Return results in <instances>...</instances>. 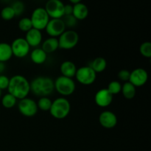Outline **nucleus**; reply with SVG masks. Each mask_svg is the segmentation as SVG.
Returning a JSON list of instances; mask_svg holds the SVG:
<instances>
[{
  "instance_id": "obj_1",
  "label": "nucleus",
  "mask_w": 151,
  "mask_h": 151,
  "mask_svg": "<svg viewBox=\"0 0 151 151\" xmlns=\"http://www.w3.org/2000/svg\"><path fill=\"white\" fill-rule=\"evenodd\" d=\"M7 90L9 94L20 100L27 97L30 92V85L29 81L24 76L16 75L10 78Z\"/></svg>"
},
{
  "instance_id": "obj_2",
  "label": "nucleus",
  "mask_w": 151,
  "mask_h": 151,
  "mask_svg": "<svg viewBox=\"0 0 151 151\" xmlns=\"http://www.w3.org/2000/svg\"><path fill=\"white\" fill-rule=\"evenodd\" d=\"M30 91L37 97H48L55 90L54 81L47 76H38L31 82Z\"/></svg>"
},
{
  "instance_id": "obj_3",
  "label": "nucleus",
  "mask_w": 151,
  "mask_h": 151,
  "mask_svg": "<svg viewBox=\"0 0 151 151\" xmlns=\"http://www.w3.org/2000/svg\"><path fill=\"white\" fill-rule=\"evenodd\" d=\"M71 111V104L69 100L63 97H60L54 100L52 103L50 113L56 119H63L67 117Z\"/></svg>"
},
{
  "instance_id": "obj_4",
  "label": "nucleus",
  "mask_w": 151,
  "mask_h": 151,
  "mask_svg": "<svg viewBox=\"0 0 151 151\" xmlns=\"http://www.w3.org/2000/svg\"><path fill=\"white\" fill-rule=\"evenodd\" d=\"M55 90L62 97H68L75 92L76 84L73 78H69L63 75L59 76L54 81Z\"/></svg>"
},
{
  "instance_id": "obj_5",
  "label": "nucleus",
  "mask_w": 151,
  "mask_h": 151,
  "mask_svg": "<svg viewBox=\"0 0 151 151\" xmlns=\"http://www.w3.org/2000/svg\"><path fill=\"white\" fill-rule=\"evenodd\" d=\"M59 48L69 50L75 48L79 41V35L74 29H66L58 38Z\"/></svg>"
},
{
  "instance_id": "obj_6",
  "label": "nucleus",
  "mask_w": 151,
  "mask_h": 151,
  "mask_svg": "<svg viewBox=\"0 0 151 151\" xmlns=\"http://www.w3.org/2000/svg\"><path fill=\"white\" fill-rule=\"evenodd\" d=\"M32 28L41 31L45 29L50 18L44 7H37L32 11L30 16Z\"/></svg>"
},
{
  "instance_id": "obj_7",
  "label": "nucleus",
  "mask_w": 151,
  "mask_h": 151,
  "mask_svg": "<svg viewBox=\"0 0 151 151\" xmlns=\"http://www.w3.org/2000/svg\"><path fill=\"white\" fill-rule=\"evenodd\" d=\"M75 78L79 83L89 86L95 82L97 73L89 66H83L77 69Z\"/></svg>"
},
{
  "instance_id": "obj_8",
  "label": "nucleus",
  "mask_w": 151,
  "mask_h": 151,
  "mask_svg": "<svg viewBox=\"0 0 151 151\" xmlns=\"http://www.w3.org/2000/svg\"><path fill=\"white\" fill-rule=\"evenodd\" d=\"M19 113L26 117H32L38 113V106L35 100L29 97L22 99L18 103Z\"/></svg>"
},
{
  "instance_id": "obj_9",
  "label": "nucleus",
  "mask_w": 151,
  "mask_h": 151,
  "mask_svg": "<svg viewBox=\"0 0 151 151\" xmlns=\"http://www.w3.org/2000/svg\"><path fill=\"white\" fill-rule=\"evenodd\" d=\"M11 46L13 56L18 58H25L30 52V47L24 38H17L13 41Z\"/></svg>"
},
{
  "instance_id": "obj_10",
  "label": "nucleus",
  "mask_w": 151,
  "mask_h": 151,
  "mask_svg": "<svg viewBox=\"0 0 151 151\" xmlns=\"http://www.w3.org/2000/svg\"><path fill=\"white\" fill-rule=\"evenodd\" d=\"M64 4L61 0H48L44 9L50 19H62Z\"/></svg>"
},
{
  "instance_id": "obj_11",
  "label": "nucleus",
  "mask_w": 151,
  "mask_h": 151,
  "mask_svg": "<svg viewBox=\"0 0 151 151\" xmlns=\"http://www.w3.org/2000/svg\"><path fill=\"white\" fill-rule=\"evenodd\" d=\"M66 29L62 19H50L45 28L46 32L50 37L58 38Z\"/></svg>"
},
{
  "instance_id": "obj_12",
  "label": "nucleus",
  "mask_w": 151,
  "mask_h": 151,
  "mask_svg": "<svg viewBox=\"0 0 151 151\" xmlns=\"http://www.w3.org/2000/svg\"><path fill=\"white\" fill-rule=\"evenodd\" d=\"M148 80V73L143 68H137L131 72L129 82L137 87L143 86Z\"/></svg>"
},
{
  "instance_id": "obj_13",
  "label": "nucleus",
  "mask_w": 151,
  "mask_h": 151,
  "mask_svg": "<svg viewBox=\"0 0 151 151\" xmlns=\"http://www.w3.org/2000/svg\"><path fill=\"white\" fill-rule=\"evenodd\" d=\"M99 122L100 125L106 129H111L117 125V116L111 111H104L99 116Z\"/></svg>"
},
{
  "instance_id": "obj_14",
  "label": "nucleus",
  "mask_w": 151,
  "mask_h": 151,
  "mask_svg": "<svg viewBox=\"0 0 151 151\" xmlns=\"http://www.w3.org/2000/svg\"><path fill=\"white\" fill-rule=\"evenodd\" d=\"M114 96L107 88H102L97 91L94 95V102L100 108H106L111 104Z\"/></svg>"
},
{
  "instance_id": "obj_15",
  "label": "nucleus",
  "mask_w": 151,
  "mask_h": 151,
  "mask_svg": "<svg viewBox=\"0 0 151 151\" xmlns=\"http://www.w3.org/2000/svg\"><path fill=\"white\" fill-rule=\"evenodd\" d=\"M24 38L30 48L31 47H33V48L38 47L41 45L43 41L41 31L35 29V28H32L28 32H27Z\"/></svg>"
},
{
  "instance_id": "obj_16",
  "label": "nucleus",
  "mask_w": 151,
  "mask_h": 151,
  "mask_svg": "<svg viewBox=\"0 0 151 151\" xmlns=\"http://www.w3.org/2000/svg\"><path fill=\"white\" fill-rule=\"evenodd\" d=\"M77 69L78 68L76 67V65L70 60H65L60 66V71L61 75L69 78H75Z\"/></svg>"
},
{
  "instance_id": "obj_17",
  "label": "nucleus",
  "mask_w": 151,
  "mask_h": 151,
  "mask_svg": "<svg viewBox=\"0 0 151 151\" xmlns=\"http://www.w3.org/2000/svg\"><path fill=\"white\" fill-rule=\"evenodd\" d=\"M72 16L78 21L84 20L88 16V8L85 4L82 2L73 4Z\"/></svg>"
},
{
  "instance_id": "obj_18",
  "label": "nucleus",
  "mask_w": 151,
  "mask_h": 151,
  "mask_svg": "<svg viewBox=\"0 0 151 151\" xmlns=\"http://www.w3.org/2000/svg\"><path fill=\"white\" fill-rule=\"evenodd\" d=\"M30 60L32 63L35 64L41 65L45 63L47 58V54L41 48V47H36L34 48L29 54Z\"/></svg>"
},
{
  "instance_id": "obj_19",
  "label": "nucleus",
  "mask_w": 151,
  "mask_h": 151,
  "mask_svg": "<svg viewBox=\"0 0 151 151\" xmlns=\"http://www.w3.org/2000/svg\"><path fill=\"white\" fill-rule=\"evenodd\" d=\"M41 49L45 52L47 54L53 53L59 49L58 40L57 38L49 37L41 43Z\"/></svg>"
},
{
  "instance_id": "obj_20",
  "label": "nucleus",
  "mask_w": 151,
  "mask_h": 151,
  "mask_svg": "<svg viewBox=\"0 0 151 151\" xmlns=\"http://www.w3.org/2000/svg\"><path fill=\"white\" fill-rule=\"evenodd\" d=\"M13 57L11 46L6 42L0 43V62L5 63Z\"/></svg>"
},
{
  "instance_id": "obj_21",
  "label": "nucleus",
  "mask_w": 151,
  "mask_h": 151,
  "mask_svg": "<svg viewBox=\"0 0 151 151\" xmlns=\"http://www.w3.org/2000/svg\"><path fill=\"white\" fill-rule=\"evenodd\" d=\"M88 66L97 74L101 73L106 70V67H107V61L104 58L97 57L91 62Z\"/></svg>"
},
{
  "instance_id": "obj_22",
  "label": "nucleus",
  "mask_w": 151,
  "mask_h": 151,
  "mask_svg": "<svg viewBox=\"0 0 151 151\" xmlns=\"http://www.w3.org/2000/svg\"><path fill=\"white\" fill-rule=\"evenodd\" d=\"M122 95L127 100H131L136 96L137 89L136 87L133 84H131L129 81L124 83L122 85V90H121Z\"/></svg>"
},
{
  "instance_id": "obj_23",
  "label": "nucleus",
  "mask_w": 151,
  "mask_h": 151,
  "mask_svg": "<svg viewBox=\"0 0 151 151\" xmlns=\"http://www.w3.org/2000/svg\"><path fill=\"white\" fill-rule=\"evenodd\" d=\"M1 101L3 107L7 109H12L17 104V99L9 93L3 96Z\"/></svg>"
},
{
  "instance_id": "obj_24",
  "label": "nucleus",
  "mask_w": 151,
  "mask_h": 151,
  "mask_svg": "<svg viewBox=\"0 0 151 151\" xmlns=\"http://www.w3.org/2000/svg\"><path fill=\"white\" fill-rule=\"evenodd\" d=\"M52 101L49 97H41L37 102L38 109L43 111H49L52 106Z\"/></svg>"
},
{
  "instance_id": "obj_25",
  "label": "nucleus",
  "mask_w": 151,
  "mask_h": 151,
  "mask_svg": "<svg viewBox=\"0 0 151 151\" xmlns=\"http://www.w3.org/2000/svg\"><path fill=\"white\" fill-rule=\"evenodd\" d=\"M18 27L22 32H27L32 28V22L29 18L24 17L19 20V23H18Z\"/></svg>"
},
{
  "instance_id": "obj_26",
  "label": "nucleus",
  "mask_w": 151,
  "mask_h": 151,
  "mask_svg": "<svg viewBox=\"0 0 151 151\" xmlns=\"http://www.w3.org/2000/svg\"><path fill=\"white\" fill-rule=\"evenodd\" d=\"M108 91L113 96L119 94L122 90V83L118 81H113L110 82L106 88Z\"/></svg>"
},
{
  "instance_id": "obj_27",
  "label": "nucleus",
  "mask_w": 151,
  "mask_h": 151,
  "mask_svg": "<svg viewBox=\"0 0 151 151\" xmlns=\"http://www.w3.org/2000/svg\"><path fill=\"white\" fill-rule=\"evenodd\" d=\"M0 15H1V19L5 21H10L16 17L14 10L12 8L11 6H6L4 8H2Z\"/></svg>"
},
{
  "instance_id": "obj_28",
  "label": "nucleus",
  "mask_w": 151,
  "mask_h": 151,
  "mask_svg": "<svg viewBox=\"0 0 151 151\" xmlns=\"http://www.w3.org/2000/svg\"><path fill=\"white\" fill-rule=\"evenodd\" d=\"M62 20L64 23L66 28H69V29H72V28L75 27L78 22L72 15L63 16L62 17Z\"/></svg>"
},
{
  "instance_id": "obj_29",
  "label": "nucleus",
  "mask_w": 151,
  "mask_h": 151,
  "mask_svg": "<svg viewBox=\"0 0 151 151\" xmlns=\"http://www.w3.org/2000/svg\"><path fill=\"white\" fill-rule=\"evenodd\" d=\"M139 52L143 57L150 58L151 57V43L149 41L142 43L139 47Z\"/></svg>"
},
{
  "instance_id": "obj_30",
  "label": "nucleus",
  "mask_w": 151,
  "mask_h": 151,
  "mask_svg": "<svg viewBox=\"0 0 151 151\" xmlns=\"http://www.w3.org/2000/svg\"><path fill=\"white\" fill-rule=\"evenodd\" d=\"M12 8L14 10V13L16 16H20L21 15L23 14L24 11V4L22 2V1H19V0H17V1H14V2L11 5Z\"/></svg>"
},
{
  "instance_id": "obj_31",
  "label": "nucleus",
  "mask_w": 151,
  "mask_h": 151,
  "mask_svg": "<svg viewBox=\"0 0 151 151\" xmlns=\"http://www.w3.org/2000/svg\"><path fill=\"white\" fill-rule=\"evenodd\" d=\"M130 75H131V72H129L127 69H122V70H120L118 72L117 76L119 81L125 83L129 81Z\"/></svg>"
},
{
  "instance_id": "obj_32",
  "label": "nucleus",
  "mask_w": 151,
  "mask_h": 151,
  "mask_svg": "<svg viewBox=\"0 0 151 151\" xmlns=\"http://www.w3.org/2000/svg\"><path fill=\"white\" fill-rule=\"evenodd\" d=\"M9 82H10V78L4 75H0V90L7 89Z\"/></svg>"
},
{
  "instance_id": "obj_33",
  "label": "nucleus",
  "mask_w": 151,
  "mask_h": 151,
  "mask_svg": "<svg viewBox=\"0 0 151 151\" xmlns=\"http://www.w3.org/2000/svg\"><path fill=\"white\" fill-rule=\"evenodd\" d=\"M73 12V5L70 4H64L63 8V16H68V15H72Z\"/></svg>"
},
{
  "instance_id": "obj_34",
  "label": "nucleus",
  "mask_w": 151,
  "mask_h": 151,
  "mask_svg": "<svg viewBox=\"0 0 151 151\" xmlns=\"http://www.w3.org/2000/svg\"><path fill=\"white\" fill-rule=\"evenodd\" d=\"M5 69H6L5 63H2V62H0V75H2V73L4 72Z\"/></svg>"
},
{
  "instance_id": "obj_35",
  "label": "nucleus",
  "mask_w": 151,
  "mask_h": 151,
  "mask_svg": "<svg viewBox=\"0 0 151 151\" xmlns=\"http://www.w3.org/2000/svg\"><path fill=\"white\" fill-rule=\"evenodd\" d=\"M72 4H78V3H80L82 1V0H69Z\"/></svg>"
},
{
  "instance_id": "obj_36",
  "label": "nucleus",
  "mask_w": 151,
  "mask_h": 151,
  "mask_svg": "<svg viewBox=\"0 0 151 151\" xmlns=\"http://www.w3.org/2000/svg\"><path fill=\"white\" fill-rule=\"evenodd\" d=\"M1 1H10V0H1Z\"/></svg>"
},
{
  "instance_id": "obj_37",
  "label": "nucleus",
  "mask_w": 151,
  "mask_h": 151,
  "mask_svg": "<svg viewBox=\"0 0 151 151\" xmlns=\"http://www.w3.org/2000/svg\"><path fill=\"white\" fill-rule=\"evenodd\" d=\"M1 91L0 90V98H1Z\"/></svg>"
}]
</instances>
